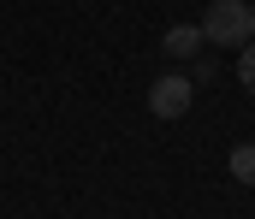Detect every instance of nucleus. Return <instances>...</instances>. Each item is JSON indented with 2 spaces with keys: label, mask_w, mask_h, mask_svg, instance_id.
I'll return each mask as SVG.
<instances>
[{
  "label": "nucleus",
  "mask_w": 255,
  "mask_h": 219,
  "mask_svg": "<svg viewBox=\"0 0 255 219\" xmlns=\"http://www.w3.org/2000/svg\"><path fill=\"white\" fill-rule=\"evenodd\" d=\"M202 36L214 48H244V42H255V6L250 0H214L208 18H202Z\"/></svg>",
  "instance_id": "obj_1"
},
{
  "label": "nucleus",
  "mask_w": 255,
  "mask_h": 219,
  "mask_svg": "<svg viewBox=\"0 0 255 219\" xmlns=\"http://www.w3.org/2000/svg\"><path fill=\"white\" fill-rule=\"evenodd\" d=\"M232 178L255 190V143H238V148H232Z\"/></svg>",
  "instance_id": "obj_4"
},
{
  "label": "nucleus",
  "mask_w": 255,
  "mask_h": 219,
  "mask_svg": "<svg viewBox=\"0 0 255 219\" xmlns=\"http://www.w3.org/2000/svg\"><path fill=\"white\" fill-rule=\"evenodd\" d=\"M202 42H208V36H202V24H172V30L160 36V48H166L172 60H196V54H202Z\"/></svg>",
  "instance_id": "obj_3"
},
{
  "label": "nucleus",
  "mask_w": 255,
  "mask_h": 219,
  "mask_svg": "<svg viewBox=\"0 0 255 219\" xmlns=\"http://www.w3.org/2000/svg\"><path fill=\"white\" fill-rule=\"evenodd\" d=\"M190 101H196V83H190V77H160V83L148 89V113H154V119H184Z\"/></svg>",
  "instance_id": "obj_2"
},
{
  "label": "nucleus",
  "mask_w": 255,
  "mask_h": 219,
  "mask_svg": "<svg viewBox=\"0 0 255 219\" xmlns=\"http://www.w3.org/2000/svg\"><path fill=\"white\" fill-rule=\"evenodd\" d=\"M238 83L255 95V42H244V54H238Z\"/></svg>",
  "instance_id": "obj_5"
}]
</instances>
